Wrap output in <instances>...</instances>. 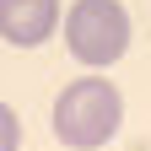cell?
Here are the masks:
<instances>
[{
	"instance_id": "obj_1",
	"label": "cell",
	"mask_w": 151,
	"mask_h": 151,
	"mask_svg": "<svg viewBox=\"0 0 151 151\" xmlns=\"http://www.w3.org/2000/svg\"><path fill=\"white\" fill-rule=\"evenodd\" d=\"M124 124V97L103 76H81L54 97V140L70 151H97L119 135Z\"/></svg>"
},
{
	"instance_id": "obj_2",
	"label": "cell",
	"mask_w": 151,
	"mask_h": 151,
	"mask_svg": "<svg viewBox=\"0 0 151 151\" xmlns=\"http://www.w3.org/2000/svg\"><path fill=\"white\" fill-rule=\"evenodd\" d=\"M65 49L86 70L119 65L129 49V11L119 0H76L65 11Z\"/></svg>"
},
{
	"instance_id": "obj_3",
	"label": "cell",
	"mask_w": 151,
	"mask_h": 151,
	"mask_svg": "<svg viewBox=\"0 0 151 151\" xmlns=\"http://www.w3.org/2000/svg\"><path fill=\"white\" fill-rule=\"evenodd\" d=\"M60 27V0H0V38L16 49L49 43Z\"/></svg>"
},
{
	"instance_id": "obj_4",
	"label": "cell",
	"mask_w": 151,
	"mask_h": 151,
	"mask_svg": "<svg viewBox=\"0 0 151 151\" xmlns=\"http://www.w3.org/2000/svg\"><path fill=\"white\" fill-rule=\"evenodd\" d=\"M16 146H22V119L11 103H0V151H16Z\"/></svg>"
}]
</instances>
